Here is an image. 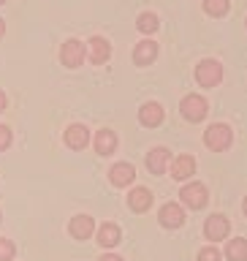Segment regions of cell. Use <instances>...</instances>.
I'll use <instances>...</instances> for the list:
<instances>
[{
	"instance_id": "14",
	"label": "cell",
	"mask_w": 247,
	"mask_h": 261,
	"mask_svg": "<svg viewBox=\"0 0 247 261\" xmlns=\"http://www.w3.org/2000/svg\"><path fill=\"white\" fill-rule=\"evenodd\" d=\"M114 150H117V136H114V130L103 128L95 134V152L98 155H112Z\"/></svg>"
},
{
	"instance_id": "23",
	"label": "cell",
	"mask_w": 247,
	"mask_h": 261,
	"mask_svg": "<svg viewBox=\"0 0 247 261\" xmlns=\"http://www.w3.org/2000/svg\"><path fill=\"white\" fill-rule=\"evenodd\" d=\"M199 261H220V253H217L215 248H204V250L199 253Z\"/></svg>"
},
{
	"instance_id": "2",
	"label": "cell",
	"mask_w": 247,
	"mask_h": 261,
	"mask_svg": "<svg viewBox=\"0 0 247 261\" xmlns=\"http://www.w3.org/2000/svg\"><path fill=\"white\" fill-rule=\"evenodd\" d=\"M220 79H223V65L217 60H201L196 65V82L201 87H215Z\"/></svg>"
},
{
	"instance_id": "13",
	"label": "cell",
	"mask_w": 247,
	"mask_h": 261,
	"mask_svg": "<svg viewBox=\"0 0 247 261\" xmlns=\"http://www.w3.org/2000/svg\"><path fill=\"white\" fill-rule=\"evenodd\" d=\"M109 55H112V46H109V41L106 38H90V60H93L95 65H103L106 60H109Z\"/></svg>"
},
{
	"instance_id": "21",
	"label": "cell",
	"mask_w": 247,
	"mask_h": 261,
	"mask_svg": "<svg viewBox=\"0 0 247 261\" xmlns=\"http://www.w3.org/2000/svg\"><path fill=\"white\" fill-rule=\"evenodd\" d=\"M228 0H204V11L212 14V16H223L228 11Z\"/></svg>"
},
{
	"instance_id": "15",
	"label": "cell",
	"mask_w": 247,
	"mask_h": 261,
	"mask_svg": "<svg viewBox=\"0 0 247 261\" xmlns=\"http://www.w3.org/2000/svg\"><path fill=\"white\" fill-rule=\"evenodd\" d=\"M128 204L133 212H147L152 204V193L147 191V188H133V191L128 193Z\"/></svg>"
},
{
	"instance_id": "25",
	"label": "cell",
	"mask_w": 247,
	"mask_h": 261,
	"mask_svg": "<svg viewBox=\"0 0 247 261\" xmlns=\"http://www.w3.org/2000/svg\"><path fill=\"white\" fill-rule=\"evenodd\" d=\"M98 261H122V258H120V256H112V253H106V256H101Z\"/></svg>"
},
{
	"instance_id": "8",
	"label": "cell",
	"mask_w": 247,
	"mask_h": 261,
	"mask_svg": "<svg viewBox=\"0 0 247 261\" xmlns=\"http://www.w3.org/2000/svg\"><path fill=\"white\" fill-rule=\"evenodd\" d=\"M228 228H231V223H228V218H223V215H212V218H207V226H204V231H207V237L209 240H226L228 237Z\"/></svg>"
},
{
	"instance_id": "19",
	"label": "cell",
	"mask_w": 247,
	"mask_h": 261,
	"mask_svg": "<svg viewBox=\"0 0 247 261\" xmlns=\"http://www.w3.org/2000/svg\"><path fill=\"white\" fill-rule=\"evenodd\" d=\"M226 256L231 261H247V240H231L226 248Z\"/></svg>"
},
{
	"instance_id": "4",
	"label": "cell",
	"mask_w": 247,
	"mask_h": 261,
	"mask_svg": "<svg viewBox=\"0 0 247 261\" xmlns=\"http://www.w3.org/2000/svg\"><path fill=\"white\" fill-rule=\"evenodd\" d=\"M85 57H87V49H85V44H81V41L68 38V41L63 44V52H60L63 65H68V68H76V65L85 63Z\"/></svg>"
},
{
	"instance_id": "18",
	"label": "cell",
	"mask_w": 247,
	"mask_h": 261,
	"mask_svg": "<svg viewBox=\"0 0 247 261\" xmlns=\"http://www.w3.org/2000/svg\"><path fill=\"white\" fill-rule=\"evenodd\" d=\"M98 242H101L103 248H114V245L120 242V228L114 226V223L101 226V231H98Z\"/></svg>"
},
{
	"instance_id": "26",
	"label": "cell",
	"mask_w": 247,
	"mask_h": 261,
	"mask_svg": "<svg viewBox=\"0 0 247 261\" xmlns=\"http://www.w3.org/2000/svg\"><path fill=\"white\" fill-rule=\"evenodd\" d=\"M3 109H6V93L0 90V112H3Z\"/></svg>"
},
{
	"instance_id": "1",
	"label": "cell",
	"mask_w": 247,
	"mask_h": 261,
	"mask_svg": "<svg viewBox=\"0 0 247 261\" xmlns=\"http://www.w3.org/2000/svg\"><path fill=\"white\" fill-rule=\"evenodd\" d=\"M231 139H234V134H231V128H228L226 122H215V125H209L207 134H204L207 147H209V150H217V152L220 150H228Z\"/></svg>"
},
{
	"instance_id": "24",
	"label": "cell",
	"mask_w": 247,
	"mask_h": 261,
	"mask_svg": "<svg viewBox=\"0 0 247 261\" xmlns=\"http://www.w3.org/2000/svg\"><path fill=\"white\" fill-rule=\"evenodd\" d=\"M8 144H11V130L6 125H0V150H6Z\"/></svg>"
},
{
	"instance_id": "28",
	"label": "cell",
	"mask_w": 247,
	"mask_h": 261,
	"mask_svg": "<svg viewBox=\"0 0 247 261\" xmlns=\"http://www.w3.org/2000/svg\"><path fill=\"white\" fill-rule=\"evenodd\" d=\"M244 215H247V199H244Z\"/></svg>"
},
{
	"instance_id": "5",
	"label": "cell",
	"mask_w": 247,
	"mask_h": 261,
	"mask_svg": "<svg viewBox=\"0 0 247 261\" xmlns=\"http://www.w3.org/2000/svg\"><path fill=\"white\" fill-rule=\"evenodd\" d=\"M179 196H182V201L187 204V207H193V210H201L204 204H207V199H209V196H207V188H204L201 182H190V185H185Z\"/></svg>"
},
{
	"instance_id": "10",
	"label": "cell",
	"mask_w": 247,
	"mask_h": 261,
	"mask_svg": "<svg viewBox=\"0 0 247 261\" xmlns=\"http://www.w3.org/2000/svg\"><path fill=\"white\" fill-rule=\"evenodd\" d=\"M133 177H136V169L130 166V163H114V166L109 169V179L117 188L130 185V182H133Z\"/></svg>"
},
{
	"instance_id": "16",
	"label": "cell",
	"mask_w": 247,
	"mask_h": 261,
	"mask_svg": "<svg viewBox=\"0 0 247 261\" xmlns=\"http://www.w3.org/2000/svg\"><path fill=\"white\" fill-rule=\"evenodd\" d=\"M155 57H158V44H155V41H142V44H136V49H133L136 65H150Z\"/></svg>"
},
{
	"instance_id": "7",
	"label": "cell",
	"mask_w": 247,
	"mask_h": 261,
	"mask_svg": "<svg viewBox=\"0 0 247 261\" xmlns=\"http://www.w3.org/2000/svg\"><path fill=\"white\" fill-rule=\"evenodd\" d=\"M68 231H71V237H76V240H87V237L95 231V220L90 215H76V218H71Z\"/></svg>"
},
{
	"instance_id": "3",
	"label": "cell",
	"mask_w": 247,
	"mask_h": 261,
	"mask_svg": "<svg viewBox=\"0 0 247 261\" xmlns=\"http://www.w3.org/2000/svg\"><path fill=\"white\" fill-rule=\"evenodd\" d=\"M182 117L185 120H190V122H201L204 117H207V112H209V106L207 101H204L201 95H185L182 98Z\"/></svg>"
},
{
	"instance_id": "11",
	"label": "cell",
	"mask_w": 247,
	"mask_h": 261,
	"mask_svg": "<svg viewBox=\"0 0 247 261\" xmlns=\"http://www.w3.org/2000/svg\"><path fill=\"white\" fill-rule=\"evenodd\" d=\"M196 174V161L190 155H179V158L171 161V177L174 179H187Z\"/></svg>"
},
{
	"instance_id": "22",
	"label": "cell",
	"mask_w": 247,
	"mask_h": 261,
	"mask_svg": "<svg viewBox=\"0 0 247 261\" xmlns=\"http://www.w3.org/2000/svg\"><path fill=\"white\" fill-rule=\"evenodd\" d=\"M14 258V245L11 240H0V261H11Z\"/></svg>"
},
{
	"instance_id": "20",
	"label": "cell",
	"mask_w": 247,
	"mask_h": 261,
	"mask_svg": "<svg viewBox=\"0 0 247 261\" xmlns=\"http://www.w3.org/2000/svg\"><path fill=\"white\" fill-rule=\"evenodd\" d=\"M136 28L142 33H155V30H158V16H155L152 11L142 14V16H139V22H136Z\"/></svg>"
},
{
	"instance_id": "6",
	"label": "cell",
	"mask_w": 247,
	"mask_h": 261,
	"mask_svg": "<svg viewBox=\"0 0 247 261\" xmlns=\"http://www.w3.org/2000/svg\"><path fill=\"white\" fill-rule=\"evenodd\" d=\"M158 218H160V223L166 226V228H179V226L185 223V212H182L179 204H163Z\"/></svg>"
},
{
	"instance_id": "17",
	"label": "cell",
	"mask_w": 247,
	"mask_h": 261,
	"mask_svg": "<svg viewBox=\"0 0 247 261\" xmlns=\"http://www.w3.org/2000/svg\"><path fill=\"white\" fill-rule=\"evenodd\" d=\"M90 142V134L85 125H71L68 130H65V144L71 147V150H81V147H87Z\"/></svg>"
},
{
	"instance_id": "27",
	"label": "cell",
	"mask_w": 247,
	"mask_h": 261,
	"mask_svg": "<svg viewBox=\"0 0 247 261\" xmlns=\"http://www.w3.org/2000/svg\"><path fill=\"white\" fill-rule=\"evenodd\" d=\"M3 30H6V24H3V19H0V36H3Z\"/></svg>"
},
{
	"instance_id": "12",
	"label": "cell",
	"mask_w": 247,
	"mask_h": 261,
	"mask_svg": "<svg viewBox=\"0 0 247 261\" xmlns=\"http://www.w3.org/2000/svg\"><path fill=\"white\" fill-rule=\"evenodd\" d=\"M169 166V150L166 147H155V150H150V155H147V169L152 171V174H163Z\"/></svg>"
},
{
	"instance_id": "29",
	"label": "cell",
	"mask_w": 247,
	"mask_h": 261,
	"mask_svg": "<svg viewBox=\"0 0 247 261\" xmlns=\"http://www.w3.org/2000/svg\"><path fill=\"white\" fill-rule=\"evenodd\" d=\"M3 3H6V0H0V6H3Z\"/></svg>"
},
{
	"instance_id": "9",
	"label": "cell",
	"mask_w": 247,
	"mask_h": 261,
	"mask_svg": "<svg viewBox=\"0 0 247 261\" xmlns=\"http://www.w3.org/2000/svg\"><path fill=\"white\" fill-rule=\"evenodd\" d=\"M139 120H142V125H147V128L160 125V122H163V106L155 103V101L144 103L142 109H139Z\"/></svg>"
}]
</instances>
